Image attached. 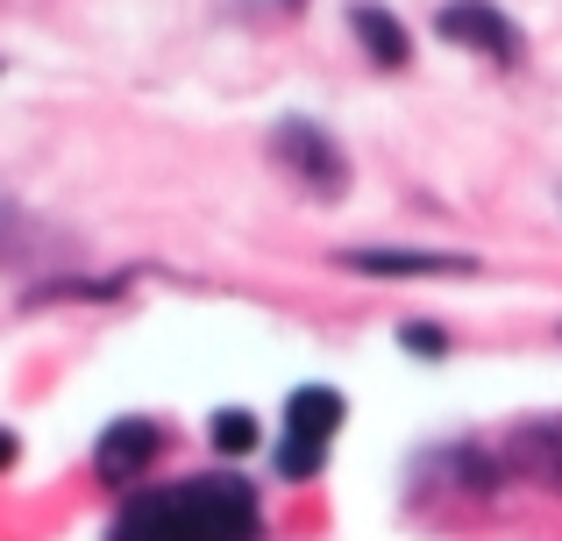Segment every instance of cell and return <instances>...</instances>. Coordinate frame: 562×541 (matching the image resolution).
Returning <instances> with one entry per match:
<instances>
[{"label": "cell", "mask_w": 562, "mask_h": 541, "mask_svg": "<svg viewBox=\"0 0 562 541\" xmlns=\"http://www.w3.org/2000/svg\"><path fill=\"white\" fill-rule=\"evenodd\" d=\"M357 271H378V278H470L477 257H456V250H349Z\"/></svg>", "instance_id": "5b68a950"}, {"label": "cell", "mask_w": 562, "mask_h": 541, "mask_svg": "<svg viewBox=\"0 0 562 541\" xmlns=\"http://www.w3.org/2000/svg\"><path fill=\"white\" fill-rule=\"evenodd\" d=\"M271 150L285 157L292 171H300L306 185H321V193H342V179H349V165H342V150H335L328 136H321L314 122H278V136H271Z\"/></svg>", "instance_id": "3957f363"}, {"label": "cell", "mask_w": 562, "mask_h": 541, "mask_svg": "<svg viewBox=\"0 0 562 541\" xmlns=\"http://www.w3.org/2000/svg\"><path fill=\"white\" fill-rule=\"evenodd\" d=\"M14 457H22V442H14V435L0 428V471H14Z\"/></svg>", "instance_id": "7c38bea8"}, {"label": "cell", "mask_w": 562, "mask_h": 541, "mask_svg": "<svg viewBox=\"0 0 562 541\" xmlns=\"http://www.w3.org/2000/svg\"><path fill=\"white\" fill-rule=\"evenodd\" d=\"M506 457L520 463V471L535 477L541 492H562V420H527V428L513 435Z\"/></svg>", "instance_id": "8992f818"}, {"label": "cell", "mask_w": 562, "mask_h": 541, "mask_svg": "<svg viewBox=\"0 0 562 541\" xmlns=\"http://www.w3.org/2000/svg\"><path fill=\"white\" fill-rule=\"evenodd\" d=\"M157 457H165V428H157V420H114V428L100 435V449H93V463H100L108 485H128V477L150 471Z\"/></svg>", "instance_id": "277c9868"}, {"label": "cell", "mask_w": 562, "mask_h": 541, "mask_svg": "<svg viewBox=\"0 0 562 541\" xmlns=\"http://www.w3.org/2000/svg\"><path fill=\"white\" fill-rule=\"evenodd\" d=\"M349 22H357L363 50H371L378 65H406V29H398L384 8H371V0H363V8H349Z\"/></svg>", "instance_id": "ba28073f"}, {"label": "cell", "mask_w": 562, "mask_h": 541, "mask_svg": "<svg viewBox=\"0 0 562 541\" xmlns=\"http://www.w3.org/2000/svg\"><path fill=\"white\" fill-rule=\"evenodd\" d=\"M285 420H292V435H306V442H328V435L342 428V392L300 385V392L285 399Z\"/></svg>", "instance_id": "52a82bcc"}, {"label": "cell", "mask_w": 562, "mask_h": 541, "mask_svg": "<svg viewBox=\"0 0 562 541\" xmlns=\"http://www.w3.org/2000/svg\"><path fill=\"white\" fill-rule=\"evenodd\" d=\"M214 449H221V457H249V449H257V420L235 414V406L214 414Z\"/></svg>", "instance_id": "9c48e42d"}, {"label": "cell", "mask_w": 562, "mask_h": 541, "mask_svg": "<svg viewBox=\"0 0 562 541\" xmlns=\"http://www.w3.org/2000/svg\"><path fill=\"white\" fill-rule=\"evenodd\" d=\"M108 541H263V506L235 471L157 485L114 514Z\"/></svg>", "instance_id": "6da1fadb"}, {"label": "cell", "mask_w": 562, "mask_h": 541, "mask_svg": "<svg viewBox=\"0 0 562 541\" xmlns=\"http://www.w3.org/2000/svg\"><path fill=\"white\" fill-rule=\"evenodd\" d=\"M435 29L449 43H470V50L498 57V65H520V29H513L492 0H449V8H435Z\"/></svg>", "instance_id": "7a4b0ae2"}, {"label": "cell", "mask_w": 562, "mask_h": 541, "mask_svg": "<svg viewBox=\"0 0 562 541\" xmlns=\"http://www.w3.org/2000/svg\"><path fill=\"white\" fill-rule=\"evenodd\" d=\"M406 349H413V357H441V349H449V335H441L435 320H406Z\"/></svg>", "instance_id": "8fae6325"}, {"label": "cell", "mask_w": 562, "mask_h": 541, "mask_svg": "<svg viewBox=\"0 0 562 541\" xmlns=\"http://www.w3.org/2000/svg\"><path fill=\"white\" fill-rule=\"evenodd\" d=\"M321 457H328V442H306V435H285V442H278V471L285 477H314Z\"/></svg>", "instance_id": "30bf717a"}]
</instances>
